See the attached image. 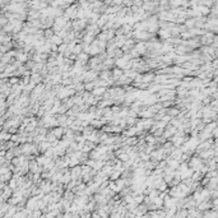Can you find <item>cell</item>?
Here are the masks:
<instances>
[{
    "label": "cell",
    "instance_id": "1",
    "mask_svg": "<svg viewBox=\"0 0 218 218\" xmlns=\"http://www.w3.org/2000/svg\"><path fill=\"white\" fill-rule=\"evenodd\" d=\"M197 207H198V208H197L198 210L203 212V210H207V209H209V208H212L213 204H210L209 200H203V201H200V203H198Z\"/></svg>",
    "mask_w": 218,
    "mask_h": 218
},
{
    "label": "cell",
    "instance_id": "2",
    "mask_svg": "<svg viewBox=\"0 0 218 218\" xmlns=\"http://www.w3.org/2000/svg\"><path fill=\"white\" fill-rule=\"evenodd\" d=\"M52 147V143L47 142V140H43V142H41L38 144V149H40V153H45L49 148Z\"/></svg>",
    "mask_w": 218,
    "mask_h": 218
},
{
    "label": "cell",
    "instance_id": "3",
    "mask_svg": "<svg viewBox=\"0 0 218 218\" xmlns=\"http://www.w3.org/2000/svg\"><path fill=\"white\" fill-rule=\"evenodd\" d=\"M123 75H124V70L123 69L117 68V66L115 69H112V78L115 79V82L119 81V79H120Z\"/></svg>",
    "mask_w": 218,
    "mask_h": 218
},
{
    "label": "cell",
    "instance_id": "4",
    "mask_svg": "<svg viewBox=\"0 0 218 218\" xmlns=\"http://www.w3.org/2000/svg\"><path fill=\"white\" fill-rule=\"evenodd\" d=\"M106 87H96L93 91H92V95H95V96H97V97H102L105 93H106Z\"/></svg>",
    "mask_w": 218,
    "mask_h": 218
},
{
    "label": "cell",
    "instance_id": "5",
    "mask_svg": "<svg viewBox=\"0 0 218 218\" xmlns=\"http://www.w3.org/2000/svg\"><path fill=\"white\" fill-rule=\"evenodd\" d=\"M155 77H156L155 73H146V74H143V82L144 83H153Z\"/></svg>",
    "mask_w": 218,
    "mask_h": 218
},
{
    "label": "cell",
    "instance_id": "6",
    "mask_svg": "<svg viewBox=\"0 0 218 218\" xmlns=\"http://www.w3.org/2000/svg\"><path fill=\"white\" fill-rule=\"evenodd\" d=\"M146 47H147L146 43L140 42V43H138V46H135V50L140 54V55H143V52H146Z\"/></svg>",
    "mask_w": 218,
    "mask_h": 218
},
{
    "label": "cell",
    "instance_id": "7",
    "mask_svg": "<svg viewBox=\"0 0 218 218\" xmlns=\"http://www.w3.org/2000/svg\"><path fill=\"white\" fill-rule=\"evenodd\" d=\"M167 186H168V184H167V182H166L165 180H163L162 182H159V185L157 186V189H158V190L162 193V191H167Z\"/></svg>",
    "mask_w": 218,
    "mask_h": 218
},
{
    "label": "cell",
    "instance_id": "8",
    "mask_svg": "<svg viewBox=\"0 0 218 218\" xmlns=\"http://www.w3.org/2000/svg\"><path fill=\"white\" fill-rule=\"evenodd\" d=\"M66 50H68V45H60L59 49H57V51H59L60 54H65Z\"/></svg>",
    "mask_w": 218,
    "mask_h": 218
},
{
    "label": "cell",
    "instance_id": "9",
    "mask_svg": "<svg viewBox=\"0 0 218 218\" xmlns=\"http://www.w3.org/2000/svg\"><path fill=\"white\" fill-rule=\"evenodd\" d=\"M51 42H55V45H56V43H60V42H61V40H60V38H57V37H52Z\"/></svg>",
    "mask_w": 218,
    "mask_h": 218
}]
</instances>
